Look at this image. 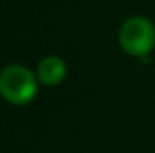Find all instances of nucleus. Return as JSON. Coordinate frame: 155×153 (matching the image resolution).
<instances>
[{
	"instance_id": "2",
	"label": "nucleus",
	"mask_w": 155,
	"mask_h": 153,
	"mask_svg": "<svg viewBox=\"0 0 155 153\" xmlns=\"http://www.w3.org/2000/svg\"><path fill=\"white\" fill-rule=\"evenodd\" d=\"M119 43L130 56H144L155 45L153 24L143 16L126 20L119 31Z\"/></svg>"
},
{
	"instance_id": "1",
	"label": "nucleus",
	"mask_w": 155,
	"mask_h": 153,
	"mask_svg": "<svg viewBox=\"0 0 155 153\" xmlns=\"http://www.w3.org/2000/svg\"><path fill=\"white\" fill-rule=\"evenodd\" d=\"M0 94L13 105H25L36 94L35 74L24 65H9L0 72Z\"/></svg>"
},
{
	"instance_id": "3",
	"label": "nucleus",
	"mask_w": 155,
	"mask_h": 153,
	"mask_svg": "<svg viewBox=\"0 0 155 153\" xmlns=\"http://www.w3.org/2000/svg\"><path fill=\"white\" fill-rule=\"evenodd\" d=\"M65 74H67V65L61 58L49 56V58H43L38 65V79L43 85L54 86L63 81Z\"/></svg>"
}]
</instances>
